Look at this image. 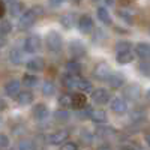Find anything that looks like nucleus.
Returning a JSON list of instances; mask_svg holds the SVG:
<instances>
[{"instance_id": "6e6552de", "label": "nucleus", "mask_w": 150, "mask_h": 150, "mask_svg": "<svg viewBox=\"0 0 150 150\" xmlns=\"http://www.w3.org/2000/svg\"><path fill=\"white\" fill-rule=\"evenodd\" d=\"M77 27L83 33H92V30L95 29V21L90 15H81L77 20Z\"/></svg>"}, {"instance_id": "7ed1b4c3", "label": "nucleus", "mask_w": 150, "mask_h": 150, "mask_svg": "<svg viewBox=\"0 0 150 150\" xmlns=\"http://www.w3.org/2000/svg\"><path fill=\"white\" fill-rule=\"evenodd\" d=\"M42 47V39H41V36H38V35H30L27 36L26 39H24V44H23V50H24V53H38L41 50Z\"/></svg>"}, {"instance_id": "a19ab883", "label": "nucleus", "mask_w": 150, "mask_h": 150, "mask_svg": "<svg viewBox=\"0 0 150 150\" xmlns=\"http://www.w3.org/2000/svg\"><path fill=\"white\" fill-rule=\"evenodd\" d=\"M96 150H112V147H111L110 144H101Z\"/></svg>"}, {"instance_id": "bb28decb", "label": "nucleus", "mask_w": 150, "mask_h": 150, "mask_svg": "<svg viewBox=\"0 0 150 150\" xmlns=\"http://www.w3.org/2000/svg\"><path fill=\"white\" fill-rule=\"evenodd\" d=\"M54 120L59 123H66L71 120V112L68 110H57L54 111Z\"/></svg>"}, {"instance_id": "c85d7f7f", "label": "nucleus", "mask_w": 150, "mask_h": 150, "mask_svg": "<svg viewBox=\"0 0 150 150\" xmlns=\"http://www.w3.org/2000/svg\"><path fill=\"white\" fill-rule=\"evenodd\" d=\"M77 20H78V18H75L74 14H65L63 17L60 18V24H62L63 27H66V29H71L74 24L77 23Z\"/></svg>"}, {"instance_id": "0eeeda50", "label": "nucleus", "mask_w": 150, "mask_h": 150, "mask_svg": "<svg viewBox=\"0 0 150 150\" xmlns=\"http://www.w3.org/2000/svg\"><path fill=\"white\" fill-rule=\"evenodd\" d=\"M69 53L74 57V60L81 59L87 54V48L81 41H71L69 42Z\"/></svg>"}, {"instance_id": "393cba45", "label": "nucleus", "mask_w": 150, "mask_h": 150, "mask_svg": "<svg viewBox=\"0 0 150 150\" xmlns=\"http://www.w3.org/2000/svg\"><path fill=\"white\" fill-rule=\"evenodd\" d=\"M77 80L78 77H74V75H69V74H65L62 75V84H63L65 87H68V89H75V86H77Z\"/></svg>"}, {"instance_id": "a878e982", "label": "nucleus", "mask_w": 150, "mask_h": 150, "mask_svg": "<svg viewBox=\"0 0 150 150\" xmlns=\"http://www.w3.org/2000/svg\"><path fill=\"white\" fill-rule=\"evenodd\" d=\"M38 83H39V78H38L35 74H30V72L24 75L23 80H21V84H24L26 87H36Z\"/></svg>"}, {"instance_id": "f704fd0d", "label": "nucleus", "mask_w": 150, "mask_h": 150, "mask_svg": "<svg viewBox=\"0 0 150 150\" xmlns=\"http://www.w3.org/2000/svg\"><path fill=\"white\" fill-rule=\"evenodd\" d=\"M11 32H12V24L9 21H2V23H0V35L6 36Z\"/></svg>"}, {"instance_id": "4be33fe9", "label": "nucleus", "mask_w": 150, "mask_h": 150, "mask_svg": "<svg viewBox=\"0 0 150 150\" xmlns=\"http://www.w3.org/2000/svg\"><path fill=\"white\" fill-rule=\"evenodd\" d=\"M9 62L12 65H21L24 62V51L20 48H12L9 51Z\"/></svg>"}, {"instance_id": "a18cd8bd", "label": "nucleus", "mask_w": 150, "mask_h": 150, "mask_svg": "<svg viewBox=\"0 0 150 150\" xmlns=\"http://www.w3.org/2000/svg\"><path fill=\"white\" fill-rule=\"evenodd\" d=\"M146 96H147V99H149V101H150V89L147 90V93H146Z\"/></svg>"}, {"instance_id": "9b49d317", "label": "nucleus", "mask_w": 150, "mask_h": 150, "mask_svg": "<svg viewBox=\"0 0 150 150\" xmlns=\"http://www.w3.org/2000/svg\"><path fill=\"white\" fill-rule=\"evenodd\" d=\"M32 116L38 122H44L50 116V110H48V107L45 104H36L33 107V110H32Z\"/></svg>"}, {"instance_id": "9d476101", "label": "nucleus", "mask_w": 150, "mask_h": 150, "mask_svg": "<svg viewBox=\"0 0 150 150\" xmlns=\"http://www.w3.org/2000/svg\"><path fill=\"white\" fill-rule=\"evenodd\" d=\"M134 54L138 56L143 62L150 60V44L149 42H138L134 47Z\"/></svg>"}, {"instance_id": "5701e85b", "label": "nucleus", "mask_w": 150, "mask_h": 150, "mask_svg": "<svg viewBox=\"0 0 150 150\" xmlns=\"http://www.w3.org/2000/svg\"><path fill=\"white\" fill-rule=\"evenodd\" d=\"M75 89H78L80 92H92V90H93V86H92V83H90L89 80H87V78L78 77Z\"/></svg>"}, {"instance_id": "b1692460", "label": "nucleus", "mask_w": 150, "mask_h": 150, "mask_svg": "<svg viewBox=\"0 0 150 150\" xmlns=\"http://www.w3.org/2000/svg\"><path fill=\"white\" fill-rule=\"evenodd\" d=\"M116 59H117V62H119L120 65H128V63H131V62H134L135 54H134V51L119 53V54H116Z\"/></svg>"}, {"instance_id": "79ce46f5", "label": "nucleus", "mask_w": 150, "mask_h": 150, "mask_svg": "<svg viewBox=\"0 0 150 150\" xmlns=\"http://www.w3.org/2000/svg\"><path fill=\"white\" fill-rule=\"evenodd\" d=\"M5 12H6V8H5V3L0 2V18H2L5 15Z\"/></svg>"}, {"instance_id": "1a4fd4ad", "label": "nucleus", "mask_w": 150, "mask_h": 150, "mask_svg": "<svg viewBox=\"0 0 150 150\" xmlns=\"http://www.w3.org/2000/svg\"><path fill=\"white\" fill-rule=\"evenodd\" d=\"M86 119H89L95 123H105L108 116H107V112L104 110H86Z\"/></svg>"}, {"instance_id": "f3484780", "label": "nucleus", "mask_w": 150, "mask_h": 150, "mask_svg": "<svg viewBox=\"0 0 150 150\" xmlns=\"http://www.w3.org/2000/svg\"><path fill=\"white\" fill-rule=\"evenodd\" d=\"M33 99H35V96H33V93H32L30 90H21V92L15 96V101H17V104H20V105H30V104L33 102Z\"/></svg>"}, {"instance_id": "2eb2a0df", "label": "nucleus", "mask_w": 150, "mask_h": 150, "mask_svg": "<svg viewBox=\"0 0 150 150\" xmlns=\"http://www.w3.org/2000/svg\"><path fill=\"white\" fill-rule=\"evenodd\" d=\"M65 71L69 75H74V77H80V74L83 71V66L78 60H69L65 63Z\"/></svg>"}, {"instance_id": "ddd939ff", "label": "nucleus", "mask_w": 150, "mask_h": 150, "mask_svg": "<svg viewBox=\"0 0 150 150\" xmlns=\"http://www.w3.org/2000/svg\"><path fill=\"white\" fill-rule=\"evenodd\" d=\"M26 68H27V71H30V74L41 72L45 68V60L42 57H32L26 63Z\"/></svg>"}, {"instance_id": "6ab92c4d", "label": "nucleus", "mask_w": 150, "mask_h": 150, "mask_svg": "<svg viewBox=\"0 0 150 150\" xmlns=\"http://www.w3.org/2000/svg\"><path fill=\"white\" fill-rule=\"evenodd\" d=\"M8 11H9V14H11L12 17H18V18L24 14V12H26L23 2H9Z\"/></svg>"}, {"instance_id": "cd10ccee", "label": "nucleus", "mask_w": 150, "mask_h": 150, "mask_svg": "<svg viewBox=\"0 0 150 150\" xmlns=\"http://www.w3.org/2000/svg\"><path fill=\"white\" fill-rule=\"evenodd\" d=\"M119 17H120L125 23H126V24H129V26H132L134 21H135L134 12L129 11V9H120V11H119Z\"/></svg>"}, {"instance_id": "e433bc0d", "label": "nucleus", "mask_w": 150, "mask_h": 150, "mask_svg": "<svg viewBox=\"0 0 150 150\" xmlns=\"http://www.w3.org/2000/svg\"><path fill=\"white\" fill-rule=\"evenodd\" d=\"M146 119V111L144 110H137L135 112H132V120H135V122H140V120H144Z\"/></svg>"}, {"instance_id": "a211bd4d", "label": "nucleus", "mask_w": 150, "mask_h": 150, "mask_svg": "<svg viewBox=\"0 0 150 150\" xmlns=\"http://www.w3.org/2000/svg\"><path fill=\"white\" fill-rule=\"evenodd\" d=\"M72 96V108L75 110H84L87 105V98L83 93H71Z\"/></svg>"}, {"instance_id": "20e7f679", "label": "nucleus", "mask_w": 150, "mask_h": 150, "mask_svg": "<svg viewBox=\"0 0 150 150\" xmlns=\"http://www.w3.org/2000/svg\"><path fill=\"white\" fill-rule=\"evenodd\" d=\"M111 74H112V69L107 62H99V63H96V66L93 68L95 78L101 80V81H107L111 77Z\"/></svg>"}, {"instance_id": "4468645a", "label": "nucleus", "mask_w": 150, "mask_h": 150, "mask_svg": "<svg viewBox=\"0 0 150 150\" xmlns=\"http://www.w3.org/2000/svg\"><path fill=\"white\" fill-rule=\"evenodd\" d=\"M125 96H126L129 101H140V98H141V89H140V86H137V84H128V87L125 89Z\"/></svg>"}, {"instance_id": "58836bf2", "label": "nucleus", "mask_w": 150, "mask_h": 150, "mask_svg": "<svg viewBox=\"0 0 150 150\" xmlns=\"http://www.w3.org/2000/svg\"><path fill=\"white\" fill-rule=\"evenodd\" d=\"M62 5H63V3H62L60 0H56V2H54V0H53V2H48V6H50V8H53V9H56V8H60Z\"/></svg>"}, {"instance_id": "c03bdc74", "label": "nucleus", "mask_w": 150, "mask_h": 150, "mask_svg": "<svg viewBox=\"0 0 150 150\" xmlns=\"http://www.w3.org/2000/svg\"><path fill=\"white\" fill-rule=\"evenodd\" d=\"M146 141H147V144L150 146V134H147V135H146Z\"/></svg>"}, {"instance_id": "f8f14e48", "label": "nucleus", "mask_w": 150, "mask_h": 150, "mask_svg": "<svg viewBox=\"0 0 150 150\" xmlns=\"http://www.w3.org/2000/svg\"><path fill=\"white\" fill-rule=\"evenodd\" d=\"M110 108L116 114H125L128 111V104L123 98H114L110 101Z\"/></svg>"}, {"instance_id": "aec40b11", "label": "nucleus", "mask_w": 150, "mask_h": 150, "mask_svg": "<svg viewBox=\"0 0 150 150\" xmlns=\"http://www.w3.org/2000/svg\"><path fill=\"white\" fill-rule=\"evenodd\" d=\"M96 15L99 18V21H101L102 24H105V26H111V23H112V18H111V14H110V11L104 6H99L96 9Z\"/></svg>"}, {"instance_id": "f257e3e1", "label": "nucleus", "mask_w": 150, "mask_h": 150, "mask_svg": "<svg viewBox=\"0 0 150 150\" xmlns=\"http://www.w3.org/2000/svg\"><path fill=\"white\" fill-rule=\"evenodd\" d=\"M45 45H47V50L51 53H60L62 48H63V38L59 32H50L47 36H45Z\"/></svg>"}, {"instance_id": "39448f33", "label": "nucleus", "mask_w": 150, "mask_h": 150, "mask_svg": "<svg viewBox=\"0 0 150 150\" xmlns=\"http://www.w3.org/2000/svg\"><path fill=\"white\" fill-rule=\"evenodd\" d=\"M92 101L96 104V105H105L108 104L111 99H110V92L104 87H98V89H93L92 90Z\"/></svg>"}, {"instance_id": "4c0bfd02", "label": "nucleus", "mask_w": 150, "mask_h": 150, "mask_svg": "<svg viewBox=\"0 0 150 150\" xmlns=\"http://www.w3.org/2000/svg\"><path fill=\"white\" fill-rule=\"evenodd\" d=\"M60 150H78V146L74 141H66L65 144L60 146Z\"/></svg>"}, {"instance_id": "37998d69", "label": "nucleus", "mask_w": 150, "mask_h": 150, "mask_svg": "<svg viewBox=\"0 0 150 150\" xmlns=\"http://www.w3.org/2000/svg\"><path fill=\"white\" fill-rule=\"evenodd\" d=\"M120 150H135V149H134L131 144H125V146H122V147H120Z\"/></svg>"}, {"instance_id": "dca6fc26", "label": "nucleus", "mask_w": 150, "mask_h": 150, "mask_svg": "<svg viewBox=\"0 0 150 150\" xmlns=\"http://www.w3.org/2000/svg\"><path fill=\"white\" fill-rule=\"evenodd\" d=\"M20 87H21V83L18 80H9L6 84H5V93L11 98H15L21 90H20Z\"/></svg>"}, {"instance_id": "c9c22d12", "label": "nucleus", "mask_w": 150, "mask_h": 150, "mask_svg": "<svg viewBox=\"0 0 150 150\" xmlns=\"http://www.w3.org/2000/svg\"><path fill=\"white\" fill-rule=\"evenodd\" d=\"M9 137L5 135V134H0V150H5L9 147Z\"/></svg>"}, {"instance_id": "7c9ffc66", "label": "nucleus", "mask_w": 150, "mask_h": 150, "mask_svg": "<svg viewBox=\"0 0 150 150\" xmlns=\"http://www.w3.org/2000/svg\"><path fill=\"white\" fill-rule=\"evenodd\" d=\"M126 51H132V42H129V41H119L116 44V54L126 53Z\"/></svg>"}, {"instance_id": "412c9836", "label": "nucleus", "mask_w": 150, "mask_h": 150, "mask_svg": "<svg viewBox=\"0 0 150 150\" xmlns=\"http://www.w3.org/2000/svg\"><path fill=\"white\" fill-rule=\"evenodd\" d=\"M107 83H108V86L111 87V89H120V87L125 84V77L122 74H117V72L114 74L112 72L111 77L107 80Z\"/></svg>"}, {"instance_id": "2f4dec72", "label": "nucleus", "mask_w": 150, "mask_h": 150, "mask_svg": "<svg viewBox=\"0 0 150 150\" xmlns=\"http://www.w3.org/2000/svg\"><path fill=\"white\" fill-rule=\"evenodd\" d=\"M59 105L63 108V110H68V108H72V96L71 93H65L59 98Z\"/></svg>"}, {"instance_id": "423d86ee", "label": "nucleus", "mask_w": 150, "mask_h": 150, "mask_svg": "<svg viewBox=\"0 0 150 150\" xmlns=\"http://www.w3.org/2000/svg\"><path fill=\"white\" fill-rule=\"evenodd\" d=\"M68 137H69V132L65 131V129H62V131L51 132L47 137V141H48V144H51V146H59V144H65L68 141Z\"/></svg>"}, {"instance_id": "c756f323", "label": "nucleus", "mask_w": 150, "mask_h": 150, "mask_svg": "<svg viewBox=\"0 0 150 150\" xmlns=\"http://www.w3.org/2000/svg\"><path fill=\"white\" fill-rule=\"evenodd\" d=\"M56 93V84L53 81H44L42 84V95L44 96H53Z\"/></svg>"}, {"instance_id": "ea45409f", "label": "nucleus", "mask_w": 150, "mask_h": 150, "mask_svg": "<svg viewBox=\"0 0 150 150\" xmlns=\"http://www.w3.org/2000/svg\"><path fill=\"white\" fill-rule=\"evenodd\" d=\"M8 108V102L5 101L3 98H0V111H5Z\"/></svg>"}, {"instance_id": "72a5a7b5", "label": "nucleus", "mask_w": 150, "mask_h": 150, "mask_svg": "<svg viewBox=\"0 0 150 150\" xmlns=\"http://www.w3.org/2000/svg\"><path fill=\"white\" fill-rule=\"evenodd\" d=\"M138 72L141 75H144V77L150 78V62H141V63H138Z\"/></svg>"}, {"instance_id": "473e14b6", "label": "nucleus", "mask_w": 150, "mask_h": 150, "mask_svg": "<svg viewBox=\"0 0 150 150\" xmlns=\"http://www.w3.org/2000/svg\"><path fill=\"white\" fill-rule=\"evenodd\" d=\"M17 150H36V143L32 140H21L17 144Z\"/></svg>"}, {"instance_id": "f03ea898", "label": "nucleus", "mask_w": 150, "mask_h": 150, "mask_svg": "<svg viewBox=\"0 0 150 150\" xmlns=\"http://www.w3.org/2000/svg\"><path fill=\"white\" fill-rule=\"evenodd\" d=\"M36 20H38V12H36L35 9H27V11L20 17V20H18V29H20V30H27V29H30L33 24L36 23Z\"/></svg>"}]
</instances>
